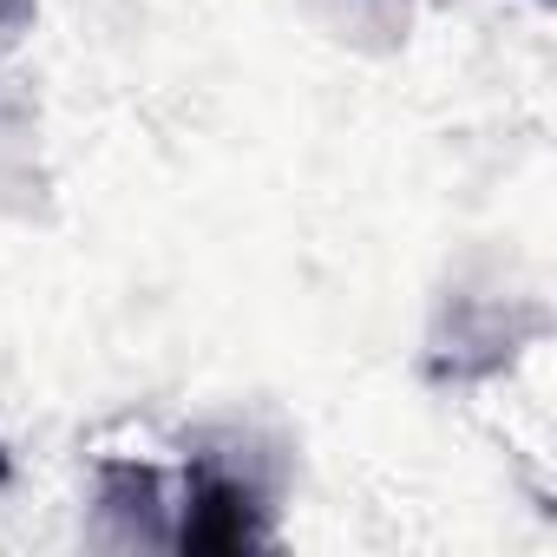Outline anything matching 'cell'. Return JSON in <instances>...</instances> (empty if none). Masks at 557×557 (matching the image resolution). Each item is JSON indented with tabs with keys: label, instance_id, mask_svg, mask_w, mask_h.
Returning <instances> with one entry per match:
<instances>
[{
	"label": "cell",
	"instance_id": "6da1fadb",
	"mask_svg": "<svg viewBox=\"0 0 557 557\" xmlns=\"http://www.w3.org/2000/svg\"><path fill=\"white\" fill-rule=\"evenodd\" d=\"M177 550H249V544H269V518H262V492L203 466L190 479V498H184V518L171 531Z\"/></svg>",
	"mask_w": 557,
	"mask_h": 557
},
{
	"label": "cell",
	"instance_id": "7a4b0ae2",
	"mask_svg": "<svg viewBox=\"0 0 557 557\" xmlns=\"http://www.w3.org/2000/svg\"><path fill=\"white\" fill-rule=\"evenodd\" d=\"M34 21V0H0V34H21Z\"/></svg>",
	"mask_w": 557,
	"mask_h": 557
},
{
	"label": "cell",
	"instance_id": "3957f363",
	"mask_svg": "<svg viewBox=\"0 0 557 557\" xmlns=\"http://www.w3.org/2000/svg\"><path fill=\"white\" fill-rule=\"evenodd\" d=\"M0 485H8V459H0Z\"/></svg>",
	"mask_w": 557,
	"mask_h": 557
}]
</instances>
